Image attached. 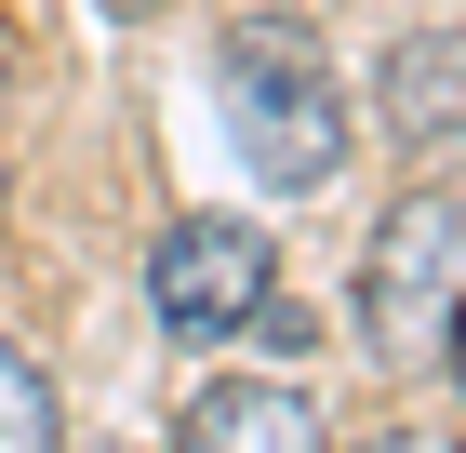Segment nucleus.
<instances>
[{
    "mask_svg": "<svg viewBox=\"0 0 466 453\" xmlns=\"http://www.w3.org/2000/svg\"><path fill=\"white\" fill-rule=\"evenodd\" d=\"M214 80H227L240 160L280 187V201H320V187L347 174V94H333L320 40L293 27V14H240V27L214 40Z\"/></svg>",
    "mask_w": 466,
    "mask_h": 453,
    "instance_id": "f257e3e1",
    "label": "nucleus"
},
{
    "mask_svg": "<svg viewBox=\"0 0 466 453\" xmlns=\"http://www.w3.org/2000/svg\"><path fill=\"white\" fill-rule=\"evenodd\" d=\"M453 293H466V201L453 187H413V201L373 227L360 334H373L387 360H453Z\"/></svg>",
    "mask_w": 466,
    "mask_h": 453,
    "instance_id": "f03ea898",
    "label": "nucleus"
},
{
    "mask_svg": "<svg viewBox=\"0 0 466 453\" xmlns=\"http://www.w3.org/2000/svg\"><path fill=\"white\" fill-rule=\"evenodd\" d=\"M147 307H160V334H187V347L253 334V320L280 307V253H267V227H240V213H174L160 253H147Z\"/></svg>",
    "mask_w": 466,
    "mask_h": 453,
    "instance_id": "7ed1b4c3",
    "label": "nucleus"
},
{
    "mask_svg": "<svg viewBox=\"0 0 466 453\" xmlns=\"http://www.w3.org/2000/svg\"><path fill=\"white\" fill-rule=\"evenodd\" d=\"M174 453H333V427H320V400L280 386V374H214L187 400Z\"/></svg>",
    "mask_w": 466,
    "mask_h": 453,
    "instance_id": "20e7f679",
    "label": "nucleus"
},
{
    "mask_svg": "<svg viewBox=\"0 0 466 453\" xmlns=\"http://www.w3.org/2000/svg\"><path fill=\"white\" fill-rule=\"evenodd\" d=\"M387 134L427 147V160L466 134V40H453V27H413V40L387 54Z\"/></svg>",
    "mask_w": 466,
    "mask_h": 453,
    "instance_id": "39448f33",
    "label": "nucleus"
},
{
    "mask_svg": "<svg viewBox=\"0 0 466 453\" xmlns=\"http://www.w3.org/2000/svg\"><path fill=\"white\" fill-rule=\"evenodd\" d=\"M0 453H67V427H54V386H40V360L0 334Z\"/></svg>",
    "mask_w": 466,
    "mask_h": 453,
    "instance_id": "423d86ee",
    "label": "nucleus"
},
{
    "mask_svg": "<svg viewBox=\"0 0 466 453\" xmlns=\"http://www.w3.org/2000/svg\"><path fill=\"white\" fill-rule=\"evenodd\" d=\"M373 453H440V440H413V427H400V440H373Z\"/></svg>",
    "mask_w": 466,
    "mask_h": 453,
    "instance_id": "0eeeda50",
    "label": "nucleus"
},
{
    "mask_svg": "<svg viewBox=\"0 0 466 453\" xmlns=\"http://www.w3.org/2000/svg\"><path fill=\"white\" fill-rule=\"evenodd\" d=\"M94 453H147V440H94Z\"/></svg>",
    "mask_w": 466,
    "mask_h": 453,
    "instance_id": "6e6552de",
    "label": "nucleus"
},
{
    "mask_svg": "<svg viewBox=\"0 0 466 453\" xmlns=\"http://www.w3.org/2000/svg\"><path fill=\"white\" fill-rule=\"evenodd\" d=\"M120 14H134V0H120Z\"/></svg>",
    "mask_w": 466,
    "mask_h": 453,
    "instance_id": "1a4fd4ad",
    "label": "nucleus"
}]
</instances>
